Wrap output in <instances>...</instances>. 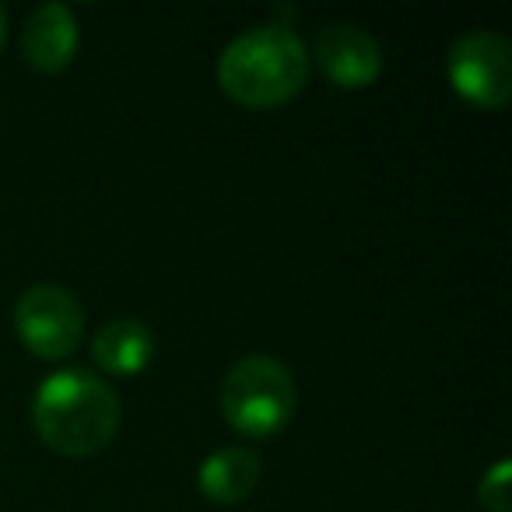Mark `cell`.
Instances as JSON below:
<instances>
[{"label": "cell", "instance_id": "obj_1", "mask_svg": "<svg viewBox=\"0 0 512 512\" xmlns=\"http://www.w3.org/2000/svg\"><path fill=\"white\" fill-rule=\"evenodd\" d=\"M309 50L292 25H253L218 57V85L232 102L274 109L295 99L309 81Z\"/></svg>", "mask_w": 512, "mask_h": 512}, {"label": "cell", "instance_id": "obj_2", "mask_svg": "<svg viewBox=\"0 0 512 512\" xmlns=\"http://www.w3.org/2000/svg\"><path fill=\"white\" fill-rule=\"evenodd\" d=\"M32 425L53 453L92 456L113 442L120 428V400L113 386L85 369L53 372L32 400Z\"/></svg>", "mask_w": 512, "mask_h": 512}, {"label": "cell", "instance_id": "obj_3", "mask_svg": "<svg viewBox=\"0 0 512 512\" xmlns=\"http://www.w3.org/2000/svg\"><path fill=\"white\" fill-rule=\"evenodd\" d=\"M221 414L249 439L274 435L295 414V379L274 355H246L221 383Z\"/></svg>", "mask_w": 512, "mask_h": 512}, {"label": "cell", "instance_id": "obj_4", "mask_svg": "<svg viewBox=\"0 0 512 512\" xmlns=\"http://www.w3.org/2000/svg\"><path fill=\"white\" fill-rule=\"evenodd\" d=\"M15 334L25 348L43 362L67 358L85 337V313L81 302L60 285H32L15 302Z\"/></svg>", "mask_w": 512, "mask_h": 512}, {"label": "cell", "instance_id": "obj_5", "mask_svg": "<svg viewBox=\"0 0 512 512\" xmlns=\"http://www.w3.org/2000/svg\"><path fill=\"white\" fill-rule=\"evenodd\" d=\"M446 74L470 106L502 109L512 95V46L502 32L474 29L449 46Z\"/></svg>", "mask_w": 512, "mask_h": 512}, {"label": "cell", "instance_id": "obj_6", "mask_svg": "<svg viewBox=\"0 0 512 512\" xmlns=\"http://www.w3.org/2000/svg\"><path fill=\"white\" fill-rule=\"evenodd\" d=\"M313 57L320 64V71L337 88H369L379 78V71H383V50H379V43L362 25H351V22L323 25L313 43Z\"/></svg>", "mask_w": 512, "mask_h": 512}, {"label": "cell", "instance_id": "obj_7", "mask_svg": "<svg viewBox=\"0 0 512 512\" xmlns=\"http://www.w3.org/2000/svg\"><path fill=\"white\" fill-rule=\"evenodd\" d=\"M78 18L67 4H43L29 15L22 32V53L36 71L57 74L71 67L78 53Z\"/></svg>", "mask_w": 512, "mask_h": 512}, {"label": "cell", "instance_id": "obj_8", "mask_svg": "<svg viewBox=\"0 0 512 512\" xmlns=\"http://www.w3.org/2000/svg\"><path fill=\"white\" fill-rule=\"evenodd\" d=\"M260 470L264 463L249 446H221L200 463L197 488L214 505H239L253 495Z\"/></svg>", "mask_w": 512, "mask_h": 512}, {"label": "cell", "instance_id": "obj_9", "mask_svg": "<svg viewBox=\"0 0 512 512\" xmlns=\"http://www.w3.org/2000/svg\"><path fill=\"white\" fill-rule=\"evenodd\" d=\"M155 355V337L137 320H113L92 337V362L109 376H137Z\"/></svg>", "mask_w": 512, "mask_h": 512}, {"label": "cell", "instance_id": "obj_10", "mask_svg": "<svg viewBox=\"0 0 512 512\" xmlns=\"http://www.w3.org/2000/svg\"><path fill=\"white\" fill-rule=\"evenodd\" d=\"M509 491H512V463L498 460L477 484V502L488 512H509Z\"/></svg>", "mask_w": 512, "mask_h": 512}, {"label": "cell", "instance_id": "obj_11", "mask_svg": "<svg viewBox=\"0 0 512 512\" xmlns=\"http://www.w3.org/2000/svg\"><path fill=\"white\" fill-rule=\"evenodd\" d=\"M4 39H8V8L0 4V46H4Z\"/></svg>", "mask_w": 512, "mask_h": 512}]
</instances>
